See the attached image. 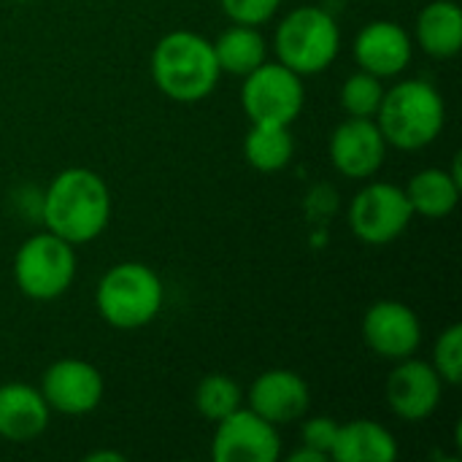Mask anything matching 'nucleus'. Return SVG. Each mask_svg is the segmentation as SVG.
<instances>
[{
    "label": "nucleus",
    "mask_w": 462,
    "mask_h": 462,
    "mask_svg": "<svg viewBox=\"0 0 462 462\" xmlns=\"http://www.w3.org/2000/svg\"><path fill=\"white\" fill-rule=\"evenodd\" d=\"M41 222L62 241L81 246L103 236L111 222V192L89 168L60 171L41 195Z\"/></svg>",
    "instance_id": "nucleus-1"
},
{
    "label": "nucleus",
    "mask_w": 462,
    "mask_h": 462,
    "mask_svg": "<svg viewBox=\"0 0 462 462\" xmlns=\"http://www.w3.org/2000/svg\"><path fill=\"white\" fill-rule=\"evenodd\" d=\"M149 70L154 87L176 103L206 100L222 79L214 43L195 30L165 32L152 51Z\"/></svg>",
    "instance_id": "nucleus-2"
},
{
    "label": "nucleus",
    "mask_w": 462,
    "mask_h": 462,
    "mask_svg": "<svg viewBox=\"0 0 462 462\" xmlns=\"http://www.w3.org/2000/svg\"><path fill=\"white\" fill-rule=\"evenodd\" d=\"M374 119L387 146L401 152H420L444 133L447 103L430 81L403 79L393 89H384Z\"/></svg>",
    "instance_id": "nucleus-3"
},
{
    "label": "nucleus",
    "mask_w": 462,
    "mask_h": 462,
    "mask_svg": "<svg viewBox=\"0 0 462 462\" xmlns=\"http://www.w3.org/2000/svg\"><path fill=\"white\" fill-rule=\"evenodd\" d=\"M165 300L162 279L146 263H116L95 290V306L106 325L138 330L157 319Z\"/></svg>",
    "instance_id": "nucleus-4"
},
{
    "label": "nucleus",
    "mask_w": 462,
    "mask_h": 462,
    "mask_svg": "<svg viewBox=\"0 0 462 462\" xmlns=\"http://www.w3.org/2000/svg\"><path fill=\"white\" fill-rule=\"evenodd\" d=\"M273 51L282 65L303 79L328 70L341 51V30L336 16L319 5L292 8L276 27Z\"/></svg>",
    "instance_id": "nucleus-5"
},
{
    "label": "nucleus",
    "mask_w": 462,
    "mask_h": 462,
    "mask_svg": "<svg viewBox=\"0 0 462 462\" xmlns=\"http://www.w3.org/2000/svg\"><path fill=\"white\" fill-rule=\"evenodd\" d=\"M76 246L43 230L22 241L14 257V282L30 300H57L76 279Z\"/></svg>",
    "instance_id": "nucleus-6"
},
{
    "label": "nucleus",
    "mask_w": 462,
    "mask_h": 462,
    "mask_svg": "<svg viewBox=\"0 0 462 462\" xmlns=\"http://www.w3.org/2000/svg\"><path fill=\"white\" fill-rule=\"evenodd\" d=\"M414 219L406 189L390 181L365 184L349 203V230L368 246H387L398 241Z\"/></svg>",
    "instance_id": "nucleus-7"
},
{
    "label": "nucleus",
    "mask_w": 462,
    "mask_h": 462,
    "mask_svg": "<svg viewBox=\"0 0 462 462\" xmlns=\"http://www.w3.org/2000/svg\"><path fill=\"white\" fill-rule=\"evenodd\" d=\"M306 103L303 76L282 65L279 60H265L252 73L244 76L241 106L249 122H271V125H292Z\"/></svg>",
    "instance_id": "nucleus-8"
},
{
    "label": "nucleus",
    "mask_w": 462,
    "mask_h": 462,
    "mask_svg": "<svg viewBox=\"0 0 462 462\" xmlns=\"http://www.w3.org/2000/svg\"><path fill=\"white\" fill-rule=\"evenodd\" d=\"M211 460L214 462H276L282 457L279 428L254 414L249 406L214 422Z\"/></svg>",
    "instance_id": "nucleus-9"
},
{
    "label": "nucleus",
    "mask_w": 462,
    "mask_h": 462,
    "mask_svg": "<svg viewBox=\"0 0 462 462\" xmlns=\"http://www.w3.org/2000/svg\"><path fill=\"white\" fill-rule=\"evenodd\" d=\"M38 390L51 411L68 417H84L100 406L106 384L92 363L62 357L43 371Z\"/></svg>",
    "instance_id": "nucleus-10"
},
{
    "label": "nucleus",
    "mask_w": 462,
    "mask_h": 462,
    "mask_svg": "<svg viewBox=\"0 0 462 462\" xmlns=\"http://www.w3.org/2000/svg\"><path fill=\"white\" fill-rule=\"evenodd\" d=\"M363 341L382 360L398 363L417 355L422 322L417 311L401 300H376L363 317Z\"/></svg>",
    "instance_id": "nucleus-11"
},
{
    "label": "nucleus",
    "mask_w": 462,
    "mask_h": 462,
    "mask_svg": "<svg viewBox=\"0 0 462 462\" xmlns=\"http://www.w3.org/2000/svg\"><path fill=\"white\" fill-rule=\"evenodd\" d=\"M333 168L355 181L374 179L387 157V141L376 125V119L368 116H346L330 135L328 143Z\"/></svg>",
    "instance_id": "nucleus-12"
},
{
    "label": "nucleus",
    "mask_w": 462,
    "mask_h": 462,
    "mask_svg": "<svg viewBox=\"0 0 462 462\" xmlns=\"http://www.w3.org/2000/svg\"><path fill=\"white\" fill-rule=\"evenodd\" d=\"M444 398V379L439 371L417 357L398 360L387 379L390 411L403 422H425L436 414Z\"/></svg>",
    "instance_id": "nucleus-13"
},
{
    "label": "nucleus",
    "mask_w": 462,
    "mask_h": 462,
    "mask_svg": "<svg viewBox=\"0 0 462 462\" xmlns=\"http://www.w3.org/2000/svg\"><path fill=\"white\" fill-rule=\"evenodd\" d=\"M414 41L409 30L393 19H374L355 38V62L376 79H393L411 65Z\"/></svg>",
    "instance_id": "nucleus-14"
},
{
    "label": "nucleus",
    "mask_w": 462,
    "mask_h": 462,
    "mask_svg": "<svg viewBox=\"0 0 462 462\" xmlns=\"http://www.w3.org/2000/svg\"><path fill=\"white\" fill-rule=\"evenodd\" d=\"M246 398L249 409L276 428L303 420L311 409V390L306 379L290 368H271L260 374Z\"/></svg>",
    "instance_id": "nucleus-15"
},
{
    "label": "nucleus",
    "mask_w": 462,
    "mask_h": 462,
    "mask_svg": "<svg viewBox=\"0 0 462 462\" xmlns=\"http://www.w3.org/2000/svg\"><path fill=\"white\" fill-rule=\"evenodd\" d=\"M51 420V409L38 387L11 382L0 384V439L27 444L38 439Z\"/></svg>",
    "instance_id": "nucleus-16"
},
{
    "label": "nucleus",
    "mask_w": 462,
    "mask_h": 462,
    "mask_svg": "<svg viewBox=\"0 0 462 462\" xmlns=\"http://www.w3.org/2000/svg\"><path fill=\"white\" fill-rule=\"evenodd\" d=\"M417 43L433 60H455L462 49V8L457 0H433L417 16Z\"/></svg>",
    "instance_id": "nucleus-17"
},
{
    "label": "nucleus",
    "mask_w": 462,
    "mask_h": 462,
    "mask_svg": "<svg viewBox=\"0 0 462 462\" xmlns=\"http://www.w3.org/2000/svg\"><path fill=\"white\" fill-rule=\"evenodd\" d=\"M403 189H406V198L411 203L414 217L420 214L425 219H444L460 203V168L457 165L452 171L425 168V171L414 173Z\"/></svg>",
    "instance_id": "nucleus-18"
},
{
    "label": "nucleus",
    "mask_w": 462,
    "mask_h": 462,
    "mask_svg": "<svg viewBox=\"0 0 462 462\" xmlns=\"http://www.w3.org/2000/svg\"><path fill=\"white\" fill-rule=\"evenodd\" d=\"M398 457V444L393 433L374 420L338 422L336 444L330 460L336 462H393Z\"/></svg>",
    "instance_id": "nucleus-19"
},
{
    "label": "nucleus",
    "mask_w": 462,
    "mask_h": 462,
    "mask_svg": "<svg viewBox=\"0 0 462 462\" xmlns=\"http://www.w3.org/2000/svg\"><path fill=\"white\" fill-rule=\"evenodd\" d=\"M214 43V54L219 62L222 73L230 76H246L252 73L257 65H263L268 60V41L265 35L252 27V24H238L233 22Z\"/></svg>",
    "instance_id": "nucleus-20"
},
{
    "label": "nucleus",
    "mask_w": 462,
    "mask_h": 462,
    "mask_svg": "<svg viewBox=\"0 0 462 462\" xmlns=\"http://www.w3.org/2000/svg\"><path fill=\"white\" fill-rule=\"evenodd\" d=\"M295 138L290 125H271V122H252L244 138V157L260 173H279L292 162Z\"/></svg>",
    "instance_id": "nucleus-21"
},
{
    "label": "nucleus",
    "mask_w": 462,
    "mask_h": 462,
    "mask_svg": "<svg viewBox=\"0 0 462 462\" xmlns=\"http://www.w3.org/2000/svg\"><path fill=\"white\" fill-rule=\"evenodd\" d=\"M192 401H195V409L203 420L219 422L244 406V390L227 374H208L198 382Z\"/></svg>",
    "instance_id": "nucleus-22"
},
{
    "label": "nucleus",
    "mask_w": 462,
    "mask_h": 462,
    "mask_svg": "<svg viewBox=\"0 0 462 462\" xmlns=\"http://www.w3.org/2000/svg\"><path fill=\"white\" fill-rule=\"evenodd\" d=\"M382 97H384L382 79H376L365 70L346 76V81L341 84V108L346 111V116L374 119L382 106Z\"/></svg>",
    "instance_id": "nucleus-23"
},
{
    "label": "nucleus",
    "mask_w": 462,
    "mask_h": 462,
    "mask_svg": "<svg viewBox=\"0 0 462 462\" xmlns=\"http://www.w3.org/2000/svg\"><path fill=\"white\" fill-rule=\"evenodd\" d=\"M430 365L439 371V376L444 379V384L457 387L462 382V325L455 322L449 325L433 346V360Z\"/></svg>",
    "instance_id": "nucleus-24"
},
{
    "label": "nucleus",
    "mask_w": 462,
    "mask_h": 462,
    "mask_svg": "<svg viewBox=\"0 0 462 462\" xmlns=\"http://www.w3.org/2000/svg\"><path fill=\"white\" fill-rule=\"evenodd\" d=\"M219 3L230 22L252 24V27H260L268 19H273L282 5V0H219Z\"/></svg>",
    "instance_id": "nucleus-25"
},
{
    "label": "nucleus",
    "mask_w": 462,
    "mask_h": 462,
    "mask_svg": "<svg viewBox=\"0 0 462 462\" xmlns=\"http://www.w3.org/2000/svg\"><path fill=\"white\" fill-rule=\"evenodd\" d=\"M336 433H338V422L330 417H303L300 425V444L309 449L322 452L330 460V449L336 444Z\"/></svg>",
    "instance_id": "nucleus-26"
},
{
    "label": "nucleus",
    "mask_w": 462,
    "mask_h": 462,
    "mask_svg": "<svg viewBox=\"0 0 462 462\" xmlns=\"http://www.w3.org/2000/svg\"><path fill=\"white\" fill-rule=\"evenodd\" d=\"M290 462H328V457L317 449H309V447H300L290 455Z\"/></svg>",
    "instance_id": "nucleus-27"
},
{
    "label": "nucleus",
    "mask_w": 462,
    "mask_h": 462,
    "mask_svg": "<svg viewBox=\"0 0 462 462\" xmlns=\"http://www.w3.org/2000/svg\"><path fill=\"white\" fill-rule=\"evenodd\" d=\"M87 462H125V455L122 452H89L87 457H84Z\"/></svg>",
    "instance_id": "nucleus-28"
}]
</instances>
